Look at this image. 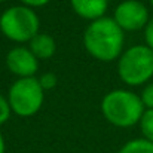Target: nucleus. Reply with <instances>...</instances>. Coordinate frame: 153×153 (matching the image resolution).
<instances>
[{
  "label": "nucleus",
  "mask_w": 153,
  "mask_h": 153,
  "mask_svg": "<svg viewBox=\"0 0 153 153\" xmlns=\"http://www.w3.org/2000/svg\"><path fill=\"white\" fill-rule=\"evenodd\" d=\"M144 40H146V46H149L153 51V18L149 19L147 25L144 27Z\"/></svg>",
  "instance_id": "obj_15"
},
{
  "label": "nucleus",
  "mask_w": 153,
  "mask_h": 153,
  "mask_svg": "<svg viewBox=\"0 0 153 153\" xmlns=\"http://www.w3.org/2000/svg\"><path fill=\"white\" fill-rule=\"evenodd\" d=\"M28 48L36 55L37 59H49L56 52V42L46 33H37L28 42Z\"/></svg>",
  "instance_id": "obj_9"
},
{
  "label": "nucleus",
  "mask_w": 153,
  "mask_h": 153,
  "mask_svg": "<svg viewBox=\"0 0 153 153\" xmlns=\"http://www.w3.org/2000/svg\"><path fill=\"white\" fill-rule=\"evenodd\" d=\"M4 150H6V144H4V138L0 132V153H4Z\"/></svg>",
  "instance_id": "obj_17"
},
{
  "label": "nucleus",
  "mask_w": 153,
  "mask_h": 153,
  "mask_svg": "<svg viewBox=\"0 0 153 153\" xmlns=\"http://www.w3.org/2000/svg\"><path fill=\"white\" fill-rule=\"evenodd\" d=\"M6 67L12 74L18 76V79L34 77L39 70V59L30 48L16 46L6 53Z\"/></svg>",
  "instance_id": "obj_7"
},
{
  "label": "nucleus",
  "mask_w": 153,
  "mask_h": 153,
  "mask_svg": "<svg viewBox=\"0 0 153 153\" xmlns=\"http://www.w3.org/2000/svg\"><path fill=\"white\" fill-rule=\"evenodd\" d=\"M51 0H21V3L24 6H28V7H43L49 3Z\"/></svg>",
  "instance_id": "obj_16"
},
{
  "label": "nucleus",
  "mask_w": 153,
  "mask_h": 153,
  "mask_svg": "<svg viewBox=\"0 0 153 153\" xmlns=\"http://www.w3.org/2000/svg\"><path fill=\"white\" fill-rule=\"evenodd\" d=\"M150 1V4H152V7H153V0H149Z\"/></svg>",
  "instance_id": "obj_18"
},
{
  "label": "nucleus",
  "mask_w": 153,
  "mask_h": 153,
  "mask_svg": "<svg viewBox=\"0 0 153 153\" xmlns=\"http://www.w3.org/2000/svg\"><path fill=\"white\" fill-rule=\"evenodd\" d=\"M140 98H141L144 108H153V82L146 83V86L143 88L140 94Z\"/></svg>",
  "instance_id": "obj_13"
},
{
  "label": "nucleus",
  "mask_w": 153,
  "mask_h": 153,
  "mask_svg": "<svg viewBox=\"0 0 153 153\" xmlns=\"http://www.w3.org/2000/svg\"><path fill=\"white\" fill-rule=\"evenodd\" d=\"M125 31L113 18L102 16L92 21L83 33V45L88 53L102 62L119 59L123 52Z\"/></svg>",
  "instance_id": "obj_1"
},
{
  "label": "nucleus",
  "mask_w": 153,
  "mask_h": 153,
  "mask_svg": "<svg viewBox=\"0 0 153 153\" xmlns=\"http://www.w3.org/2000/svg\"><path fill=\"white\" fill-rule=\"evenodd\" d=\"M40 21L37 13L24 4L7 7L0 16V31L16 43H27L39 33Z\"/></svg>",
  "instance_id": "obj_4"
},
{
  "label": "nucleus",
  "mask_w": 153,
  "mask_h": 153,
  "mask_svg": "<svg viewBox=\"0 0 153 153\" xmlns=\"http://www.w3.org/2000/svg\"><path fill=\"white\" fill-rule=\"evenodd\" d=\"M113 19L123 31H138L144 30L150 15L146 4L140 0H123L116 6Z\"/></svg>",
  "instance_id": "obj_6"
},
{
  "label": "nucleus",
  "mask_w": 153,
  "mask_h": 153,
  "mask_svg": "<svg viewBox=\"0 0 153 153\" xmlns=\"http://www.w3.org/2000/svg\"><path fill=\"white\" fill-rule=\"evenodd\" d=\"M7 101L12 113L21 117H30L42 108L45 101V89L40 86L36 76L21 77L10 85Z\"/></svg>",
  "instance_id": "obj_5"
},
{
  "label": "nucleus",
  "mask_w": 153,
  "mask_h": 153,
  "mask_svg": "<svg viewBox=\"0 0 153 153\" xmlns=\"http://www.w3.org/2000/svg\"><path fill=\"white\" fill-rule=\"evenodd\" d=\"M39 79V83H40V86L45 89V91H49V89H53L55 86H56V83H58V77H56V74L55 73H45V74H42L40 77H37Z\"/></svg>",
  "instance_id": "obj_12"
},
{
  "label": "nucleus",
  "mask_w": 153,
  "mask_h": 153,
  "mask_svg": "<svg viewBox=\"0 0 153 153\" xmlns=\"http://www.w3.org/2000/svg\"><path fill=\"white\" fill-rule=\"evenodd\" d=\"M70 4L77 16L91 22L105 16L108 9V0H70Z\"/></svg>",
  "instance_id": "obj_8"
},
{
  "label": "nucleus",
  "mask_w": 153,
  "mask_h": 153,
  "mask_svg": "<svg viewBox=\"0 0 153 153\" xmlns=\"http://www.w3.org/2000/svg\"><path fill=\"white\" fill-rule=\"evenodd\" d=\"M10 105H9V101H7V97H3L0 94V125L6 123L10 117Z\"/></svg>",
  "instance_id": "obj_14"
},
{
  "label": "nucleus",
  "mask_w": 153,
  "mask_h": 153,
  "mask_svg": "<svg viewBox=\"0 0 153 153\" xmlns=\"http://www.w3.org/2000/svg\"><path fill=\"white\" fill-rule=\"evenodd\" d=\"M138 125H140L143 138H146V140L153 143V108H146L144 110Z\"/></svg>",
  "instance_id": "obj_11"
},
{
  "label": "nucleus",
  "mask_w": 153,
  "mask_h": 153,
  "mask_svg": "<svg viewBox=\"0 0 153 153\" xmlns=\"http://www.w3.org/2000/svg\"><path fill=\"white\" fill-rule=\"evenodd\" d=\"M1 1H6V0H0V3H1Z\"/></svg>",
  "instance_id": "obj_19"
},
{
  "label": "nucleus",
  "mask_w": 153,
  "mask_h": 153,
  "mask_svg": "<svg viewBox=\"0 0 153 153\" xmlns=\"http://www.w3.org/2000/svg\"><path fill=\"white\" fill-rule=\"evenodd\" d=\"M117 73L123 83L140 86L153 77V51L146 45H134L117 59Z\"/></svg>",
  "instance_id": "obj_3"
},
{
  "label": "nucleus",
  "mask_w": 153,
  "mask_h": 153,
  "mask_svg": "<svg viewBox=\"0 0 153 153\" xmlns=\"http://www.w3.org/2000/svg\"><path fill=\"white\" fill-rule=\"evenodd\" d=\"M144 110L140 95L128 89H113L101 100L104 119L117 128H131L137 125Z\"/></svg>",
  "instance_id": "obj_2"
},
{
  "label": "nucleus",
  "mask_w": 153,
  "mask_h": 153,
  "mask_svg": "<svg viewBox=\"0 0 153 153\" xmlns=\"http://www.w3.org/2000/svg\"><path fill=\"white\" fill-rule=\"evenodd\" d=\"M119 153H153V143L146 138H134L125 143Z\"/></svg>",
  "instance_id": "obj_10"
}]
</instances>
